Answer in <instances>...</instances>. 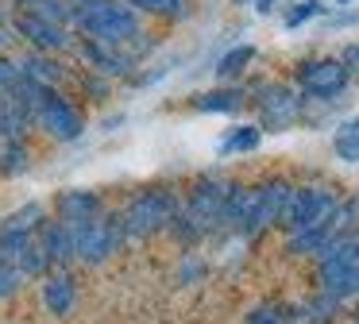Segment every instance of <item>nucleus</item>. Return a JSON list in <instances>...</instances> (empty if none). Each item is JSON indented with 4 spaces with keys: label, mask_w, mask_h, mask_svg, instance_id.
Returning <instances> with one entry per match:
<instances>
[{
    "label": "nucleus",
    "mask_w": 359,
    "mask_h": 324,
    "mask_svg": "<svg viewBox=\"0 0 359 324\" xmlns=\"http://www.w3.org/2000/svg\"><path fill=\"white\" fill-rule=\"evenodd\" d=\"M70 85H78V89L86 93L89 100H97V104H104V100L112 97V81H109V77H101V74H93V69H74V81Z\"/></svg>",
    "instance_id": "24"
},
{
    "label": "nucleus",
    "mask_w": 359,
    "mask_h": 324,
    "mask_svg": "<svg viewBox=\"0 0 359 324\" xmlns=\"http://www.w3.org/2000/svg\"><path fill=\"white\" fill-rule=\"evenodd\" d=\"M32 131H35L32 108H27L20 97H12V93H0V135L27 139Z\"/></svg>",
    "instance_id": "16"
},
{
    "label": "nucleus",
    "mask_w": 359,
    "mask_h": 324,
    "mask_svg": "<svg viewBox=\"0 0 359 324\" xmlns=\"http://www.w3.org/2000/svg\"><path fill=\"white\" fill-rule=\"evenodd\" d=\"M12 4H20V0H8V8H12Z\"/></svg>",
    "instance_id": "35"
},
{
    "label": "nucleus",
    "mask_w": 359,
    "mask_h": 324,
    "mask_svg": "<svg viewBox=\"0 0 359 324\" xmlns=\"http://www.w3.org/2000/svg\"><path fill=\"white\" fill-rule=\"evenodd\" d=\"M70 231H74V255H78V262H86V266H104V262L128 243L124 228H120V216L112 212V208H104L101 216L78 224V228H70Z\"/></svg>",
    "instance_id": "6"
},
{
    "label": "nucleus",
    "mask_w": 359,
    "mask_h": 324,
    "mask_svg": "<svg viewBox=\"0 0 359 324\" xmlns=\"http://www.w3.org/2000/svg\"><path fill=\"white\" fill-rule=\"evenodd\" d=\"M232 4H251V0H232Z\"/></svg>",
    "instance_id": "34"
},
{
    "label": "nucleus",
    "mask_w": 359,
    "mask_h": 324,
    "mask_svg": "<svg viewBox=\"0 0 359 324\" xmlns=\"http://www.w3.org/2000/svg\"><path fill=\"white\" fill-rule=\"evenodd\" d=\"M336 193L325 189V185H290V197L278 212V228L286 236L294 231H309V228H320L336 216Z\"/></svg>",
    "instance_id": "5"
},
{
    "label": "nucleus",
    "mask_w": 359,
    "mask_h": 324,
    "mask_svg": "<svg viewBox=\"0 0 359 324\" xmlns=\"http://www.w3.org/2000/svg\"><path fill=\"white\" fill-rule=\"evenodd\" d=\"M39 297H43V309H47L55 320H66V316L78 313V278H74V270H47V274L39 278Z\"/></svg>",
    "instance_id": "12"
},
{
    "label": "nucleus",
    "mask_w": 359,
    "mask_h": 324,
    "mask_svg": "<svg viewBox=\"0 0 359 324\" xmlns=\"http://www.w3.org/2000/svg\"><path fill=\"white\" fill-rule=\"evenodd\" d=\"M20 81H24V74H20L12 50H0V93H16Z\"/></svg>",
    "instance_id": "29"
},
{
    "label": "nucleus",
    "mask_w": 359,
    "mask_h": 324,
    "mask_svg": "<svg viewBox=\"0 0 359 324\" xmlns=\"http://www.w3.org/2000/svg\"><path fill=\"white\" fill-rule=\"evenodd\" d=\"M355 324H359V316H355Z\"/></svg>",
    "instance_id": "36"
},
{
    "label": "nucleus",
    "mask_w": 359,
    "mask_h": 324,
    "mask_svg": "<svg viewBox=\"0 0 359 324\" xmlns=\"http://www.w3.org/2000/svg\"><path fill=\"white\" fill-rule=\"evenodd\" d=\"M132 4L140 15H155V20H186L189 15V0H124Z\"/></svg>",
    "instance_id": "23"
},
{
    "label": "nucleus",
    "mask_w": 359,
    "mask_h": 324,
    "mask_svg": "<svg viewBox=\"0 0 359 324\" xmlns=\"http://www.w3.org/2000/svg\"><path fill=\"white\" fill-rule=\"evenodd\" d=\"M32 170V143L0 135V177H20Z\"/></svg>",
    "instance_id": "19"
},
{
    "label": "nucleus",
    "mask_w": 359,
    "mask_h": 324,
    "mask_svg": "<svg viewBox=\"0 0 359 324\" xmlns=\"http://www.w3.org/2000/svg\"><path fill=\"white\" fill-rule=\"evenodd\" d=\"M255 8H259V12H274V8H278V0H255Z\"/></svg>",
    "instance_id": "32"
},
{
    "label": "nucleus",
    "mask_w": 359,
    "mask_h": 324,
    "mask_svg": "<svg viewBox=\"0 0 359 324\" xmlns=\"http://www.w3.org/2000/svg\"><path fill=\"white\" fill-rule=\"evenodd\" d=\"M24 282H27V278L20 274V270L12 266V262L0 259V301H12L20 290H24Z\"/></svg>",
    "instance_id": "28"
},
{
    "label": "nucleus",
    "mask_w": 359,
    "mask_h": 324,
    "mask_svg": "<svg viewBox=\"0 0 359 324\" xmlns=\"http://www.w3.org/2000/svg\"><path fill=\"white\" fill-rule=\"evenodd\" d=\"M50 216V208L43 205V201H27V205L12 208L4 220H0V228H12V231H39V224Z\"/></svg>",
    "instance_id": "22"
},
{
    "label": "nucleus",
    "mask_w": 359,
    "mask_h": 324,
    "mask_svg": "<svg viewBox=\"0 0 359 324\" xmlns=\"http://www.w3.org/2000/svg\"><path fill=\"white\" fill-rule=\"evenodd\" d=\"M325 8H328V4H320V0H297V4H290V8H286V15H282V27H286V31L305 27L309 20L325 15Z\"/></svg>",
    "instance_id": "26"
},
{
    "label": "nucleus",
    "mask_w": 359,
    "mask_h": 324,
    "mask_svg": "<svg viewBox=\"0 0 359 324\" xmlns=\"http://www.w3.org/2000/svg\"><path fill=\"white\" fill-rule=\"evenodd\" d=\"M336 309H340V301L317 290L313 297H305L302 305L290 309V316H294V324H332L336 320Z\"/></svg>",
    "instance_id": "20"
},
{
    "label": "nucleus",
    "mask_w": 359,
    "mask_h": 324,
    "mask_svg": "<svg viewBox=\"0 0 359 324\" xmlns=\"http://www.w3.org/2000/svg\"><path fill=\"white\" fill-rule=\"evenodd\" d=\"M20 74L39 89H66L74 81V66L62 62V54H43V50H24L16 58Z\"/></svg>",
    "instance_id": "11"
},
{
    "label": "nucleus",
    "mask_w": 359,
    "mask_h": 324,
    "mask_svg": "<svg viewBox=\"0 0 359 324\" xmlns=\"http://www.w3.org/2000/svg\"><path fill=\"white\" fill-rule=\"evenodd\" d=\"M317 285L336 301L359 297V228L336 231L317 255Z\"/></svg>",
    "instance_id": "3"
},
{
    "label": "nucleus",
    "mask_w": 359,
    "mask_h": 324,
    "mask_svg": "<svg viewBox=\"0 0 359 324\" xmlns=\"http://www.w3.org/2000/svg\"><path fill=\"white\" fill-rule=\"evenodd\" d=\"M336 62L344 66V74L351 77V85L359 81V43H344L340 54H336Z\"/></svg>",
    "instance_id": "30"
},
{
    "label": "nucleus",
    "mask_w": 359,
    "mask_h": 324,
    "mask_svg": "<svg viewBox=\"0 0 359 324\" xmlns=\"http://www.w3.org/2000/svg\"><path fill=\"white\" fill-rule=\"evenodd\" d=\"M32 123L55 143H78L86 135V112L78 100L66 97V89H39L32 104Z\"/></svg>",
    "instance_id": "4"
},
{
    "label": "nucleus",
    "mask_w": 359,
    "mask_h": 324,
    "mask_svg": "<svg viewBox=\"0 0 359 324\" xmlns=\"http://www.w3.org/2000/svg\"><path fill=\"white\" fill-rule=\"evenodd\" d=\"M255 108L263 131H290L305 112V97L286 81H263L255 89Z\"/></svg>",
    "instance_id": "8"
},
{
    "label": "nucleus",
    "mask_w": 359,
    "mask_h": 324,
    "mask_svg": "<svg viewBox=\"0 0 359 324\" xmlns=\"http://www.w3.org/2000/svg\"><path fill=\"white\" fill-rule=\"evenodd\" d=\"M35 236H39L43 251H47V259H50V270H70L74 262H78V255H74V231L66 228L58 216H47Z\"/></svg>",
    "instance_id": "14"
},
{
    "label": "nucleus",
    "mask_w": 359,
    "mask_h": 324,
    "mask_svg": "<svg viewBox=\"0 0 359 324\" xmlns=\"http://www.w3.org/2000/svg\"><path fill=\"white\" fill-rule=\"evenodd\" d=\"M259 143H263V128H259V123H236V128H228L224 135L217 139V154L220 158L251 154V151H259Z\"/></svg>",
    "instance_id": "17"
},
{
    "label": "nucleus",
    "mask_w": 359,
    "mask_h": 324,
    "mask_svg": "<svg viewBox=\"0 0 359 324\" xmlns=\"http://www.w3.org/2000/svg\"><path fill=\"white\" fill-rule=\"evenodd\" d=\"M12 46H16V31H12L8 8L0 4V50H12Z\"/></svg>",
    "instance_id": "31"
},
{
    "label": "nucleus",
    "mask_w": 359,
    "mask_h": 324,
    "mask_svg": "<svg viewBox=\"0 0 359 324\" xmlns=\"http://www.w3.org/2000/svg\"><path fill=\"white\" fill-rule=\"evenodd\" d=\"M294 89L305 100H317V104H332L344 93L351 89V77L344 74V66L336 58H305L294 69Z\"/></svg>",
    "instance_id": "7"
},
{
    "label": "nucleus",
    "mask_w": 359,
    "mask_h": 324,
    "mask_svg": "<svg viewBox=\"0 0 359 324\" xmlns=\"http://www.w3.org/2000/svg\"><path fill=\"white\" fill-rule=\"evenodd\" d=\"M243 324H294V316H290V309H282V305H255Z\"/></svg>",
    "instance_id": "27"
},
{
    "label": "nucleus",
    "mask_w": 359,
    "mask_h": 324,
    "mask_svg": "<svg viewBox=\"0 0 359 324\" xmlns=\"http://www.w3.org/2000/svg\"><path fill=\"white\" fill-rule=\"evenodd\" d=\"M12 8H27V12L43 15V20L70 27V0H20V4H12Z\"/></svg>",
    "instance_id": "25"
},
{
    "label": "nucleus",
    "mask_w": 359,
    "mask_h": 324,
    "mask_svg": "<svg viewBox=\"0 0 359 324\" xmlns=\"http://www.w3.org/2000/svg\"><path fill=\"white\" fill-rule=\"evenodd\" d=\"M336 8H351V4H359V0H332Z\"/></svg>",
    "instance_id": "33"
},
{
    "label": "nucleus",
    "mask_w": 359,
    "mask_h": 324,
    "mask_svg": "<svg viewBox=\"0 0 359 324\" xmlns=\"http://www.w3.org/2000/svg\"><path fill=\"white\" fill-rule=\"evenodd\" d=\"M243 104H248V93L240 85H217V89H205L189 97V108L205 116H236Z\"/></svg>",
    "instance_id": "15"
},
{
    "label": "nucleus",
    "mask_w": 359,
    "mask_h": 324,
    "mask_svg": "<svg viewBox=\"0 0 359 324\" xmlns=\"http://www.w3.org/2000/svg\"><path fill=\"white\" fill-rule=\"evenodd\" d=\"M178 208H182V197L170 185H147V189H135L124 201V208H116V216H120V228H124L128 243H143V239H155L163 231H170Z\"/></svg>",
    "instance_id": "2"
},
{
    "label": "nucleus",
    "mask_w": 359,
    "mask_h": 324,
    "mask_svg": "<svg viewBox=\"0 0 359 324\" xmlns=\"http://www.w3.org/2000/svg\"><path fill=\"white\" fill-rule=\"evenodd\" d=\"M104 197L97 189H62L55 197V216L66 224V228H78V224L93 220V216L104 212Z\"/></svg>",
    "instance_id": "13"
},
{
    "label": "nucleus",
    "mask_w": 359,
    "mask_h": 324,
    "mask_svg": "<svg viewBox=\"0 0 359 324\" xmlns=\"http://www.w3.org/2000/svg\"><path fill=\"white\" fill-rule=\"evenodd\" d=\"M70 31L128 50L132 58H143L151 46L143 31V15L124 0H70Z\"/></svg>",
    "instance_id": "1"
},
{
    "label": "nucleus",
    "mask_w": 359,
    "mask_h": 324,
    "mask_svg": "<svg viewBox=\"0 0 359 324\" xmlns=\"http://www.w3.org/2000/svg\"><path fill=\"white\" fill-rule=\"evenodd\" d=\"M332 154L348 166H359V116H348V120L336 123L332 131Z\"/></svg>",
    "instance_id": "21"
},
{
    "label": "nucleus",
    "mask_w": 359,
    "mask_h": 324,
    "mask_svg": "<svg viewBox=\"0 0 359 324\" xmlns=\"http://www.w3.org/2000/svg\"><path fill=\"white\" fill-rule=\"evenodd\" d=\"M12 31L16 43H24L27 50H43V54H70L74 50V31L62 23H50L43 15L27 12V8H8Z\"/></svg>",
    "instance_id": "9"
},
{
    "label": "nucleus",
    "mask_w": 359,
    "mask_h": 324,
    "mask_svg": "<svg viewBox=\"0 0 359 324\" xmlns=\"http://www.w3.org/2000/svg\"><path fill=\"white\" fill-rule=\"evenodd\" d=\"M255 54H259V50H255L251 43H240V46H232V50H224V54H220V62L212 66L217 81H220V85H236L243 74H248L251 62H255Z\"/></svg>",
    "instance_id": "18"
},
{
    "label": "nucleus",
    "mask_w": 359,
    "mask_h": 324,
    "mask_svg": "<svg viewBox=\"0 0 359 324\" xmlns=\"http://www.w3.org/2000/svg\"><path fill=\"white\" fill-rule=\"evenodd\" d=\"M74 58L81 62V69H93V74L109 77V81H132L135 69H140V58H132L128 50L109 43H97V39L74 35Z\"/></svg>",
    "instance_id": "10"
}]
</instances>
